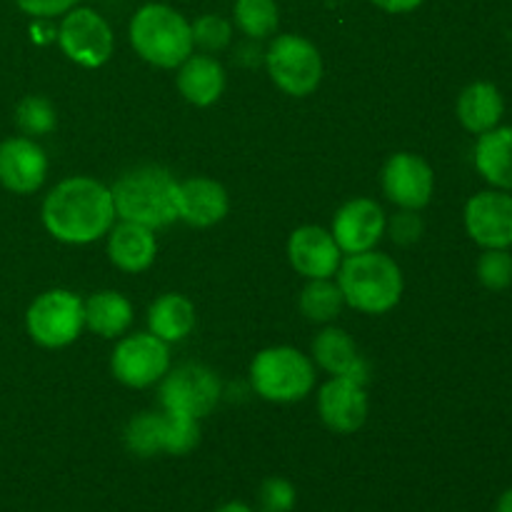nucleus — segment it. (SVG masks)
Instances as JSON below:
<instances>
[{
    "label": "nucleus",
    "instance_id": "7",
    "mask_svg": "<svg viewBox=\"0 0 512 512\" xmlns=\"http://www.w3.org/2000/svg\"><path fill=\"white\" fill-rule=\"evenodd\" d=\"M30 338L43 348H65L85 325V305L70 290H48L38 295L25 315Z\"/></svg>",
    "mask_w": 512,
    "mask_h": 512
},
{
    "label": "nucleus",
    "instance_id": "27",
    "mask_svg": "<svg viewBox=\"0 0 512 512\" xmlns=\"http://www.w3.org/2000/svg\"><path fill=\"white\" fill-rule=\"evenodd\" d=\"M125 448L138 458H153V455L163 453V415H135L125 428Z\"/></svg>",
    "mask_w": 512,
    "mask_h": 512
},
{
    "label": "nucleus",
    "instance_id": "33",
    "mask_svg": "<svg viewBox=\"0 0 512 512\" xmlns=\"http://www.w3.org/2000/svg\"><path fill=\"white\" fill-rule=\"evenodd\" d=\"M423 235V220L415 215V210H403L390 220V238L398 245H413Z\"/></svg>",
    "mask_w": 512,
    "mask_h": 512
},
{
    "label": "nucleus",
    "instance_id": "1",
    "mask_svg": "<svg viewBox=\"0 0 512 512\" xmlns=\"http://www.w3.org/2000/svg\"><path fill=\"white\" fill-rule=\"evenodd\" d=\"M113 220L115 203L110 188L85 175L58 183L43 203L45 230L68 245H85L103 238L113 228Z\"/></svg>",
    "mask_w": 512,
    "mask_h": 512
},
{
    "label": "nucleus",
    "instance_id": "21",
    "mask_svg": "<svg viewBox=\"0 0 512 512\" xmlns=\"http://www.w3.org/2000/svg\"><path fill=\"white\" fill-rule=\"evenodd\" d=\"M475 168L493 188L512 190V125H498L478 135Z\"/></svg>",
    "mask_w": 512,
    "mask_h": 512
},
{
    "label": "nucleus",
    "instance_id": "11",
    "mask_svg": "<svg viewBox=\"0 0 512 512\" xmlns=\"http://www.w3.org/2000/svg\"><path fill=\"white\" fill-rule=\"evenodd\" d=\"M465 228L480 248H512V195L508 190H483L465 205Z\"/></svg>",
    "mask_w": 512,
    "mask_h": 512
},
{
    "label": "nucleus",
    "instance_id": "3",
    "mask_svg": "<svg viewBox=\"0 0 512 512\" xmlns=\"http://www.w3.org/2000/svg\"><path fill=\"white\" fill-rule=\"evenodd\" d=\"M338 288L350 308L380 315L398 305L403 295V273L390 255L365 250L348 255L340 265Z\"/></svg>",
    "mask_w": 512,
    "mask_h": 512
},
{
    "label": "nucleus",
    "instance_id": "13",
    "mask_svg": "<svg viewBox=\"0 0 512 512\" xmlns=\"http://www.w3.org/2000/svg\"><path fill=\"white\" fill-rule=\"evenodd\" d=\"M388 220L383 208L370 198H355L345 203L333 218V238L340 253H365L373 250L383 238Z\"/></svg>",
    "mask_w": 512,
    "mask_h": 512
},
{
    "label": "nucleus",
    "instance_id": "12",
    "mask_svg": "<svg viewBox=\"0 0 512 512\" xmlns=\"http://www.w3.org/2000/svg\"><path fill=\"white\" fill-rule=\"evenodd\" d=\"M383 190L403 210H420L433 198L435 173L420 155L395 153L383 168Z\"/></svg>",
    "mask_w": 512,
    "mask_h": 512
},
{
    "label": "nucleus",
    "instance_id": "14",
    "mask_svg": "<svg viewBox=\"0 0 512 512\" xmlns=\"http://www.w3.org/2000/svg\"><path fill=\"white\" fill-rule=\"evenodd\" d=\"M48 158L30 138H8L0 143V185L10 193L28 195L43 185Z\"/></svg>",
    "mask_w": 512,
    "mask_h": 512
},
{
    "label": "nucleus",
    "instance_id": "32",
    "mask_svg": "<svg viewBox=\"0 0 512 512\" xmlns=\"http://www.w3.org/2000/svg\"><path fill=\"white\" fill-rule=\"evenodd\" d=\"M260 510L263 512H290L295 508V488L285 478H268L260 485Z\"/></svg>",
    "mask_w": 512,
    "mask_h": 512
},
{
    "label": "nucleus",
    "instance_id": "34",
    "mask_svg": "<svg viewBox=\"0 0 512 512\" xmlns=\"http://www.w3.org/2000/svg\"><path fill=\"white\" fill-rule=\"evenodd\" d=\"M23 13L35 15V18H55L68 10H73L80 0H15Z\"/></svg>",
    "mask_w": 512,
    "mask_h": 512
},
{
    "label": "nucleus",
    "instance_id": "5",
    "mask_svg": "<svg viewBox=\"0 0 512 512\" xmlns=\"http://www.w3.org/2000/svg\"><path fill=\"white\" fill-rule=\"evenodd\" d=\"M250 380L260 398L270 403H295L310 395L315 385V368L308 355L280 345L265 348L250 365Z\"/></svg>",
    "mask_w": 512,
    "mask_h": 512
},
{
    "label": "nucleus",
    "instance_id": "26",
    "mask_svg": "<svg viewBox=\"0 0 512 512\" xmlns=\"http://www.w3.org/2000/svg\"><path fill=\"white\" fill-rule=\"evenodd\" d=\"M235 23L248 38L263 40L278 28V3L275 0H235Z\"/></svg>",
    "mask_w": 512,
    "mask_h": 512
},
{
    "label": "nucleus",
    "instance_id": "37",
    "mask_svg": "<svg viewBox=\"0 0 512 512\" xmlns=\"http://www.w3.org/2000/svg\"><path fill=\"white\" fill-rule=\"evenodd\" d=\"M495 512H512V488L505 490V493L500 495L498 508H495Z\"/></svg>",
    "mask_w": 512,
    "mask_h": 512
},
{
    "label": "nucleus",
    "instance_id": "31",
    "mask_svg": "<svg viewBox=\"0 0 512 512\" xmlns=\"http://www.w3.org/2000/svg\"><path fill=\"white\" fill-rule=\"evenodd\" d=\"M190 30H193V45H200V48L210 50V53L228 48L230 40H233V25L213 13L200 15V18L190 25Z\"/></svg>",
    "mask_w": 512,
    "mask_h": 512
},
{
    "label": "nucleus",
    "instance_id": "28",
    "mask_svg": "<svg viewBox=\"0 0 512 512\" xmlns=\"http://www.w3.org/2000/svg\"><path fill=\"white\" fill-rule=\"evenodd\" d=\"M200 443V425L188 415L163 413V453L168 455H188L190 450L198 448Z\"/></svg>",
    "mask_w": 512,
    "mask_h": 512
},
{
    "label": "nucleus",
    "instance_id": "8",
    "mask_svg": "<svg viewBox=\"0 0 512 512\" xmlns=\"http://www.w3.org/2000/svg\"><path fill=\"white\" fill-rule=\"evenodd\" d=\"M220 395H223V385L218 375L198 363L180 365L173 373H165L163 385H160L163 408L195 420L213 413Z\"/></svg>",
    "mask_w": 512,
    "mask_h": 512
},
{
    "label": "nucleus",
    "instance_id": "17",
    "mask_svg": "<svg viewBox=\"0 0 512 512\" xmlns=\"http://www.w3.org/2000/svg\"><path fill=\"white\" fill-rule=\"evenodd\" d=\"M178 218L193 228H210L228 215L230 200L220 183L210 178H188L175 193Z\"/></svg>",
    "mask_w": 512,
    "mask_h": 512
},
{
    "label": "nucleus",
    "instance_id": "9",
    "mask_svg": "<svg viewBox=\"0 0 512 512\" xmlns=\"http://www.w3.org/2000/svg\"><path fill=\"white\" fill-rule=\"evenodd\" d=\"M58 43L73 63L83 68H100L113 55L115 35L103 15L90 8H73L60 23Z\"/></svg>",
    "mask_w": 512,
    "mask_h": 512
},
{
    "label": "nucleus",
    "instance_id": "36",
    "mask_svg": "<svg viewBox=\"0 0 512 512\" xmlns=\"http://www.w3.org/2000/svg\"><path fill=\"white\" fill-rule=\"evenodd\" d=\"M215 512H255L248 503H240V500H230V503L220 505Z\"/></svg>",
    "mask_w": 512,
    "mask_h": 512
},
{
    "label": "nucleus",
    "instance_id": "16",
    "mask_svg": "<svg viewBox=\"0 0 512 512\" xmlns=\"http://www.w3.org/2000/svg\"><path fill=\"white\" fill-rule=\"evenodd\" d=\"M288 260L308 280L330 278L340 268V248L333 233L318 225H303L290 235Z\"/></svg>",
    "mask_w": 512,
    "mask_h": 512
},
{
    "label": "nucleus",
    "instance_id": "15",
    "mask_svg": "<svg viewBox=\"0 0 512 512\" xmlns=\"http://www.w3.org/2000/svg\"><path fill=\"white\" fill-rule=\"evenodd\" d=\"M318 410L323 423L333 433L348 435L363 428L368 418V395L360 383L350 378H333L320 388Z\"/></svg>",
    "mask_w": 512,
    "mask_h": 512
},
{
    "label": "nucleus",
    "instance_id": "22",
    "mask_svg": "<svg viewBox=\"0 0 512 512\" xmlns=\"http://www.w3.org/2000/svg\"><path fill=\"white\" fill-rule=\"evenodd\" d=\"M505 113L503 93L493 83H470L458 98V120L465 130L475 135H483L488 130L498 128L500 118Z\"/></svg>",
    "mask_w": 512,
    "mask_h": 512
},
{
    "label": "nucleus",
    "instance_id": "18",
    "mask_svg": "<svg viewBox=\"0 0 512 512\" xmlns=\"http://www.w3.org/2000/svg\"><path fill=\"white\" fill-rule=\"evenodd\" d=\"M313 355L315 363L335 378H350L360 385H365L368 380V363L360 358L353 338L345 330L325 328L313 340Z\"/></svg>",
    "mask_w": 512,
    "mask_h": 512
},
{
    "label": "nucleus",
    "instance_id": "4",
    "mask_svg": "<svg viewBox=\"0 0 512 512\" xmlns=\"http://www.w3.org/2000/svg\"><path fill=\"white\" fill-rule=\"evenodd\" d=\"M135 53L158 68H175L193 55V30L175 8L148 3L130 20Z\"/></svg>",
    "mask_w": 512,
    "mask_h": 512
},
{
    "label": "nucleus",
    "instance_id": "30",
    "mask_svg": "<svg viewBox=\"0 0 512 512\" xmlns=\"http://www.w3.org/2000/svg\"><path fill=\"white\" fill-rule=\"evenodd\" d=\"M478 280L488 290H508L512 285V255L505 248H490L478 260Z\"/></svg>",
    "mask_w": 512,
    "mask_h": 512
},
{
    "label": "nucleus",
    "instance_id": "25",
    "mask_svg": "<svg viewBox=\"0 0 512 512\" xmlns=\"http://www.w3.org/2000/svg\"><path fill=\"white\" fill-rule=\"evenodd\" d=\"M343 305V293H340L338 283H330V278L310 280L300 293V313L313 323H330L338 318Z\"/></svg>",
    "mask_w": 512,
    "mask_h": 512
},
{
    "label": "nucleus",
    "instance_id": "20",
    "mask_svg": "<svg viewBox=\"0 0 512 512\" xmlns=\"http://www.w3.org/2000/svg\"><path fill=\"white\" fill-rule=\"evenodd\" d=\"M178 90L188 103L208 108L225 90L223 65L210 55H190L185 63H180Z\"/></svg>",
    "mask_w": 512,
    "mask_h": 512
},
{
    "label": "nucleus",
    "instance_id": "35",
    "mask_svg": "<svg viewBox=\"0 0 512 512\" xmlns=\"http://www.w3.org/2000/svg\"><path fill=\"white\" fill-rule=\"evenodd\" d=\"M370 3H375L385 13H410V10L420 8L425 0H370Z\"/></svg>",
    "mask_w": 512,
    "mask_h": 512
},
{
    "label": "nucleus",
    "instance_id": "23",
    "mask_svg": "<svg viewBox=\"0 0 512 512\" xmlns=\"http://www.w3.org/2000/svg\"><path fill=\"white\" fill-rule=\"evenodd\" d=\"M85 325L100 338H118L133 323V305L115 290H100L85 300Z\"/></svg>",
    "mask_w": 512,
    "mask_h": 512
},
{
    "label": "nucleus",
    "instance_id": "10",
    "mask_svg": "<svg viewBox=\"0 0 512 512\" xmlns=\"http://www.w3.org/2000/svg\"><path fill=\"white\" fill-rule=\"evenodd\" d=\"M168 368V343L155 338L153 333H135L120 340L110 358V370H113L115 380L128 388H148L165 378Z\"/></svg>",
    "mask_w": 512,
    "mask_h": 512
},
{
    "label": "nucleus",
    "instance_id": "24",
    "mask_svg": "<svg viewBox=\"0 0 512 512\" xmlns=\"http://www.w3.org/2000/svg\"><path fill=\"white\" fill-rule=\"evenodd\" d=\"M148 328L163 343H178L195 328V308L178 293L160 295L148 310Z\"/></svg>",
    "mask_w": 512,
    "mask_h": 512
},
{
    "label": "nucleus",
    "instance_id": "2",
    "mask_svg": "<svg viewBox=\"0 0 512 512\" xmlns=\"http://www.w3.org/2000/svg\"><path fill=\"white\" fill-rule=\"evenodd\" d=\"M115 203V215L145 228H165L178 220V180L165 168L145 165L120 175L118 183L110 188Z\"/></svg>",
    "mask_w": 512,
    "mask_h": 512
},
{
    "label": "nucleus",
    "instance_id": "6",
    "mask_svg": "<svg viewBox=\"0 0 512 512\" xmlns=\"http://www.w3.org/2000/svg\"><path fill=\"white\" fill-rule=\"evenodd\" d=\"M265 65L273 83L295 98L310 95L323 80V58L303 35H278L265 53Z\"/></svg>",
    "mask_w": 512,
    "mask_h": 512
},
{
    "label": "nucleus",
    "instance_id": "29",
    "mask_svg": "<svg viewBox=\"0 0 512 512\" xmlns=\"http://www.w3.org/2000/svg\"><path fill=\"white\" fill-rule=\"evenodd\" d=\"M15 123L25 135H48L55 128V108L50 100L38 98V95H28L18 103L15 110Z\"/></svg>",
    "mask_w": 512,
    "mask_h": 512
},
{
    "label": "nucleus",
    "instance_id": "19",
    "mask_svg": "<svg viewBox=\"0 0 512 512\" xmlns=\"http://www.w3.org/2000/svg\"><path fill=\"white\" fill-rule=\"evenodd\" d=\"M108 233V255L115 268H120L123 273H143V270L153 265L155 253H158L153 230L123 220V223L115 225Z\"/></svg>",
    "mask_w": 512,
    "mask_h": 512
}]
</instances>
